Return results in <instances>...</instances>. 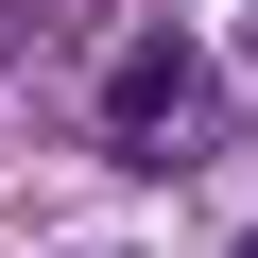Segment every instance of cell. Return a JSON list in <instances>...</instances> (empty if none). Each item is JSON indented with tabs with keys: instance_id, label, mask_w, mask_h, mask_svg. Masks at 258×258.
<instances>
[{
	"instance_id": "obj_1",
	"label": "cell",
	"mask_w": 258,
	"mask_h": 258,
	"mask_svg": "<svg viewBox=\"0 0 258 258\" xmlns=\"http://www.w3.org/2000/svg\"><path fill=\"white\" fill-rule=\"evenodd\" d=\"M103 138H120V155H207V138H224L207 52H189V35H138V52L103 69Z\"/></svg>"
}]
</instances>
